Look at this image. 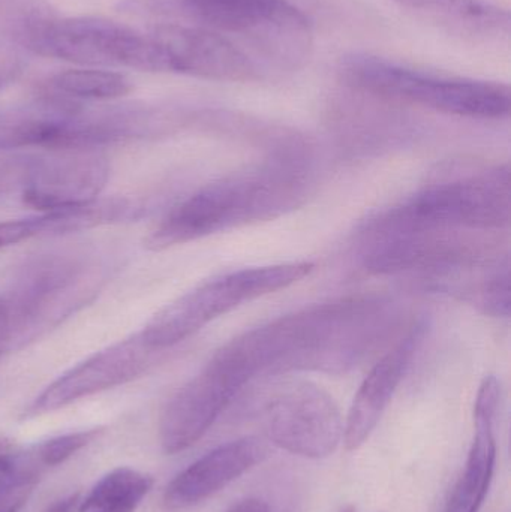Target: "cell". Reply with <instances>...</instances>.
Masks as SVG:
<instances>
[{"mask_svg":"<svg viewBox=\"0 0 511 512\" xmlns=\"http://www.w3.org/2000/svg\"><path fill=\"white\" fill-rule=\"evenodd\" d=\"M398 324L389 298H341L246 331L213 357L246 384L291 372L345 373L386 348Z\"/></svg>","mask_w":511,"mask_h":512,"instance_id":"obj_1","label":"cell"},{"mask_svg":"<svg viewBox=\"0 0 511 512\" xmlns=\"http://www.w3.org/2000/svg\"><path fill=\"white\" fill-rule=\"evenodd\" d=\"M311 183V171L300 156L267 159L204 185L180 201L147 236L146 246L165 251L278 218L306 200Z\"/></svg>","mask_w":511,"mask_h":512,"instance_id":"obj_2","label":"cell"},{"mask_svg":"<svg viewBox=\"0 0 511 512\" xmlns=\"http://www.w3.org/2000/svg\"><path fill=\"white\" fill-rule=\"evenodd\" d=\"M509 165L465 171L429 183L365 222L362 240L422 233H495L509 228Z\"/></svg>","mask_w":511,"mask_h":512,"instance_id":"obj_3","label":"cell"},{"mask_svg":"<svg viewBox=\"0 0 511 512\" xmlns=\"http://www.w3.org/2000/svg\"><path fill=\"white\" fill-rule=\"evenodd\" d=\"M150 9L176 11L230 39L260 71L263 80L293 74L314 48L311 23L288 0H147Z\"/></svg>","mask_w":511,"mask_h":512,"instance_id":"obj_4","label":"cell"},{"mask_svg":"<svg viewBox=\"0 0 511 512\" xmlns=\"http://www.w3.org/2000/svg\"><path fill=\"white\" fill-rule=\"evenodd\" d=\"M341 77L351 89L389 101L419 105L450 116L506 119L511 111L507 84L420 71L369 54L342 60Z\"/></svg>","mask_w":511,"mask_h":512,"instance_id":"obj_5","label":"cell"},{"mask_svg":"<svg viewBox=\"0 0 511 512\" xmlns=\"http://www.w3.org/2000/svg\"><path fill=\"white\" fill-rule=\"evenodd\" d=\"M104 280V268L86 255H41L27 262L2 295L12 349L23 348L62 324L95 298Z\"/></svg>","mask_w":511,"mask_h":512,"instance_id":"obj_6","label":"cell"},{"mask_svg":"<svg viewBox=\"0 0 511 512\" xmlns=\"http://www.w3.org/2000/svg\"><path fill=\"white\" fill-rule=\"evenodd\" d=\"M314 268L312 262L297 261L219 274L162 307L141 337L152 348L168 351L231 310L300 282Z\"/></svg>","mask_w":511,"mask_h":512,"instance_id":"obj_7","label":"cell"},{"mask_svg":"<svg viewBox=\"0 0 511 512\" xmlns=\"http://www.w3.org/2000/svg\"><path fill=\"white\" fill-rule=\"evenodd\" d=\"M18 42L48 59L159 72L149 33L107 18H59L42 11L30 21Z\"/></svg>","mask_w":511,"mask_h":512,"instance_id":"obj_8","label":"cell"},{"mask_svg":"<svg viewBox=\"0 0 511 512\" xmlns=\"http://www.w3.org/2000/svg\"><path fill=\"white\" fill-rule=\"evenodd\" d=\"M260 420L270 442L305 459L329 457L344 436L333 397L302 379H287L272 388L261 406Z\"/></svg>","mask_w":511,"mask_h":512,"instance_id":"obj_9","label":"cell"},{"mask_svg":"<svg viewBox=\"0 0 511 512\" xmlns=\"http://www.w3.org/2000/svg\"><path fill=\"white\" fill-rule=\"evenodd\" d=\"M149 33L159 72L204 80L263 81L251 59L230 39L197 24H156Z\"/></svg>","mask_w":511,"mask_h":512,"instance_id":"obj_10","label":"cell"},{"mask_svg":"<svg viewBox=\"0 0 511 512\" xmlns=\"http://www.w3.org/2000/svg\"><path fill=\"white\" fill-rule=\"evenodd\" d=\"M29 153L21 200L39 213L71 209L95 201L110 179V162L99 150Z\"/></svg>","mask_w":511,"mask_h":512,"instance_id":"obj_11","label":"cell"},{"mask_svg":"<svg viewBox=\"0 0 511 512\" xmlns=\"http://www.w3.org/2000/svg\"><path fill=\"white\" fill-rule=\"evenodd\" d=\"M158 351L144 342L141 334L119 340L114 345L95 352L81 363L66 370L51 382L24 411V417L33 418L59 411L78 400L104 393L135 381L158 361Z\"/></svg>","mask_w":511,"mask_h":512,"instance_id":"obj_12","label":"cell"},{"mask_svg":"<svg viewBox=\"0 0 511 512\" xmlns=\"http://www.w3.org/2000/svg\"><path fill=\"white\" fill-rule=\"evenodd\" d=\"M243 387L245 384L234 373L212 357L162 409L159 418L162 450L177 454L197 444Z\"/></svg>","mask_w":511,"mask_h":512,"instance_id":"obj_13","label":"cell"},{"mask_svg":"<svg viewBox=\"0 0 511 512\" xmlns=\"http://www.w3.org/2000/svg\"><path fill=\"white\" fill-rule=\"evenodd\" d=\"M423 327L416 324L384 351L360 385L344 426V445L356 451L368 441L419 349Z\"/></svg>","mask_w":511,"mask_h":512,"instance_id":"obj_14","label":"cell"},{"mask_svg":"<svg viewBox=\"0 0 511 512\" xmlns=\"http://www.w3.org/2000/svg\"><path fill=\"white\" fill-rule=\"evenodd\" d=\"M269 457V447L257 436L228 442L180 472L164 493L167 510L195 507L221 492L228 484L251 471Z\"/></svg>","mask_w":511,"mask_h":512,"instance_id":"obj_15","label":"cell"},{"mask_svg":"<svg viewBox=\"0 0 511 512\" xmlns=\"http://www.w3.org/2000/svg\"><path fill=\"white\" fill-rule=\"evenodd\" d=\"M501 402V384L495 376H488L480 385L474 406V441L464 474L459 478L446 512H479L492 478L497 460L495 421Z\"/></svg>","mask_w":511,"mask_h":512,"instance_id":"obj_16","label":"cell"},{"mask_svg":"<svg viewBox=\"0 0 511 512\" xmlns=\"http://www.w3.org/2000/svg\"><path fill=\"white\" fill-rule=\"evenodd\" d=\"M153 487L152 477L131 468L108 472L81 499L78 512H135Z\"/></svg>","mask_w":511,"mask_h":512,"instance_id":"obj_17","label":"cell"},{"mask_svg":"<svg viewBox=\"0 0 511 512\" xmlns=\"http://www.w3.org/2000/svg\"><path fill=\"white\" fill-rule=\"evenodd\" d=\"M50 92L71 101H111L123 98L132 90L125 75L105 69H69L48 81Z\"/></svg>","mask_w":511,"mask_h":512,"instance_id":"obj_18","label":"cell"},{"mask_svg":"<svg viewBox=\"0 0 511 512\" xmlns=\"http://www.w3.org/2000/svg\"><path fill=\"white\" fill-rule=\"evenodd\" d=\"M405 8L426 14L440 15L452 18L459 23L494 24L501 23L507 14H501L497 8H492L482 0H395Z\"/></svg>","mask_w":511,"mask_h":512,"instance_id":"obj_19","label":"cell"},{"mask_svg":"<svg viewBox=\"0 0 511 512\" xmlns=\"http://www.w3.org/2000/svg\"><path fill=\"white\" fill-rule=\"evenodd\" d=\"M102 429L81 430V432L66 433V435L56 436V438L48 439L42 444L33 448L36 460L42 468H56L62 465L66 460L71 459L78 451L92 444Z\"/></svg>","mask_w":511,"mask_h":512,"instance_id":"obj_20","label":"cell"},{"mask_svg":"<svg viewBox=\"0 0 511 512\" xmlns=\"http://www.w3.org/2000/svg\"><path fill=\"white\" fill-rule=\"evenodd\" d=\"M29 153L2 150L0 153V195L20 192Z\"/></svg>","mask_w":511,"mask_h":512,"instance_id":"obj_21","label":"cell"},{"mask_svg":"<svg viewBox=\"0 0 511 512\" xmlns=\"http://www.w3.org/2000/svg\"><path fill=\"white\" fill-rule=\"evenodd\" d=\"M9 351H12L11 322H9L5 301L0 297V358Z\"/></svg>","mask_w":511,"mask_h":512,"instance_id":"obj_22","label":"cell"},{"mask_svg":"<svg viewBox=\"0 0 511 512\" xmlns=\"http://www.w3.org/2000/svg\"><path fill=\"white\" fill-rule=\"evenodd\" d=\"M81 504L80 493H72L65 498L57 499L53 504L48 505L44 512H75Z\"/></svg>","mask_w":511,"mask_h":512,"instance_id":"obj_23","label":"cell"},{"mask_svg":"<svg viewBox=\"0 0 511 512\" xmlns=\"http://www.w3.org/2000/svg\"><path fill=\"white\" fill-rule=\"evenodd\" d=\"M228 512H272L269 505L260 499H245L239 504L233 505Z\"/></svg>","mask_w":511,"mask_h":512,"instance_id":"obj_24","label":"cell"},{"mask_svg":"<svg viewBox=\"0 0 511 512\" xmlns=\"http://www.w3.org/2000/svg\"><path fill=\"white\" fill-rule=\"evenodd\" d=\"M341 512H357L356 508L353 505H347V507L342 508Z\"/></svg>","mask_w":511,"mask_h":512,"instance_id":"obj_25","label":"cell"},{"mask_svg":"<svg viewBox=\"0 0 511 512\" xmlns=\"http://www.w3.org/2000/svg\"><path fill=\"white\" fill-rule=\"evenodd\" d=\"M3 80H5V74H3V69L0 68V86H2Z\"/></svg>","mask_w":511,"mask_h":512,"instance_id":"obj_26","label":"cell"}]
</instances>
